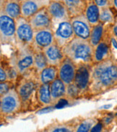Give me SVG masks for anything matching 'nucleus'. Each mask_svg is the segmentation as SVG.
<instances>
[{"instance_id": "11", "label": "nucleus", "mask_w": 117, "mask_h": 132, "mask_svg": "<svg viewBox=\"0 0 117 132\" xmlns=\"http://www.w3.org/2000/svg\"><path fill=\"white\" fill-rule=\"evenodd\" d=\"M47 9L53 20V25H56L64 20H70V14L68 11L67 7L63 2L51 1Z\"/></svg>"}, {"instance_id": "10", "label": "nucleus", "mask_w": 117, "mask_h": 132, "mask_svg": "<svg viewBox=\"0 0 117 132\" xmlns=\"http://www.w3.org/2000/svg\"><path fill=\"white\" fill-rule=\"evenodd\" d=\"M59 68L58 77L68 85L74 82L77 69V65L69 58L65 56L61 61Z\"/></svg>"}, {"instance_id": "36", "label": "nucleus", "mask_w": 117, "mask_h": 132, "mask_svg": "<svg viewBox=\"0 0 117 132\" xmlns=\"http://www.w3.org/2000/svg\"><path fill=\"white\" fill-rule=\"evenodd\" d=\"M111 43H112V45H113V46L116 48V49H117V41L116 40L114 39V38H112V40H111Z\"/></svg>"}, {"instance_id": "22", "label": "nucleus", "mask_w": 117, "mask_h": 132, "mask_svg": "<svg viewBox=\"0 0 117 132\" xmlns=\"http://www.w3.org/2000/svg\"><path fill=\"white\" fill-rule=\"evenodd\" d=\"M38 99L43 105H52L50 84H41L38 91Z\"/></svg>"}, {"instance_id": "38", "label": "nucleus", "mask_w": 117, "mask_h": 132, "mask_svg": "<svg viewBox=\"0 0 117 132\" xmlns=\"http://www.w3.org/2000/svg\"><path fill=\"white\" fill-rule=\"evenodd\" d=\"M114 34L116 35V36L117 37V24L115 26H114Z\"/></svg>"}, {"instance_id": "13", "label": "nucleus", "mask_w": 117, "mask_h": 132, "mask_svg": "<svg viewBox=\"0 0 117 132\" xmlns=\"http://www.w3.org/2000/svg\"><path fill=\"white\" fill-rule=\"evenodd\" d=\"M51 0H22L21 17L28 19L33 14L46 7Z\"/></svg>"}, {"instance_id": "5", "label": "nucleus", "mask_w": 117, "mask_h": 132, "mask_svg": "<svg viewBox=\"0 0 117 132\" xmlns=\"http://www.w3.org/2000/svg\"><path fill=\"white\" fill-rule=\"evenodd\" d=\"M19 74H24L34 67V49L32 46L22 45L15 60V65Z\"/></svg>"}, {"instance_id": "21", "label": "nucleus", "mask_w": 117, "mask_h": 132, "mask_svg": "<svg viewBox=\"0 0 117 132\" xmlns=\"http://www.w3.org/2000/svg\"><path fill=\"white\" fill-rule=\"evenodd\" d=\"M62 2L67 7L71 18L84 12L86 0H62Z\"/></svg>"}, {"instance_id": "15", "label": "nucleus", "mask_w": 117, "mask_h": 132, "mask_svg": "<svg viewBox=\"0 0 117 132\" xmlns=\"http://www.w3.org/2000/svg\"><path fill=\"white\" fill-rule=\"evenodd\" d=\"M45 54L48 64L59 67L61 61L65 57L62 48L60 47L56 42L49 45L43 49Z\"/></svg>"}, {"instance_id": "19", "label": "nucleus", "mask_w": 117, "mask_h": 132, "mask_svg": "<svg viewBox=\"0 0 117 132\" xmlns=\"http://www.w3.org/2000/svg\"><path fill=\"white\" fill-rule=\"evenodd\" d=\"M83 14L92 27L98 25L100 22V8L93 0H86V5Z\"/></svg>"}, {"instance_id": "37", "label": "nucleus", "mask_w": 117, "mask_h": 132, "mask_svg": "<svg viewBox=\"0 0 117 132\" xmlns=\"http://www.w3.org/2000/svg\"><path fill=\"white\" fill-rule=\"evenodd\" d=\"M113 5H114V7H115V9L117 10V0H113Z\"/></svg>"}, {"instance_id": "7", "label": "nucleus", "mask_w": 117, "mask_h": 132, "mask_svg": "<svg viewBox=\"0 0 117 132\" xmlns=\"http://www.w3.org/2000/svg\"><path fill=\"white\" fill-rule=\"evenodd\" d=\"M55 42L61 48L67 44L75 37V32L70 20H64L57 24L56 30H53Z\"/></svg>"}, {"instance_id": "39", "label": "nucleus", "mask_w": 117, "mask_h": 132, "mask_svg": "<svg viewBox=\"0 0 117 132\" xmlns=\"http://www.w3.org/2000/svg\"><path fill=\"white\" fill-rule=\"evenodd\" d=\"M51 1H58V2H62V0H51Z\"/></svg>"}, {"instance_id": "6", "label": "nucleus", "mask_w": 117, "mask_h": 132, "mask_svg": "<svg viewBox=\"0 0 117 132\" xmlns=\"http://www.w3.org/2000/svg\"><path fill=\"white\" fill-rule=\"evenodd\" d=\"M16 22V40L21 45L32 46L34 38V30L33 29L28 19L20 17Z\"/></svg>"}, {"instance_id": "31", "label": "nucleus", "mask_w": 117, "mask_h": 132, "mask_svg": "<svg viewBox=\"0 0 117 132\" xmlns=\"http://www.w3.org/2000/svg\"><path fill=\"white\" fill-rule=\"evenodd\" d=\"M11 88L10 87V83L6 82H1L0 84V95H4L6 93H7Z\"/></svg>"}, {"instance_id": "9", "label": "nucleus", "mask_w": 117, "mask_h": 132, "mask_svg": "<svg viewBox=\"0 0 117 132\" xmlns=\"http://www.w3.org/2000/svg\"><path fill=\"white\" fill-rule=\"evenodd\" d=\"M28 20L34 31L42 29L52 28L53 27V20L47 7L33 14Z\"/></svg>"}, {"instance_id": "26", "label": "nucleus", "mask_w": 117, "mask_h": 132, "mask_svg": "<svg viewBox=\"0 0 117 132\" xmlns=\"http://www.w3.org/2000/svg\"><path fill=\"white\" fill-rule=\"evenodd\" d=\"M76 129V127L73 126L66 124V123H54L52 125H50L46 131H64V132H70L74 131Z\"/></svg>"}, {"instance_id": "17", "label": "nucleus", "mask_w": 117, "mask_h": 132, "mask_svg": "<svg viewBox=\"0 0 117 132\" xmlns=\"http://www.w3.org/2000/svg\"><path fill=\"white\" fill-rule=\"evenodd\" d=\"M36 82L33 77H24L18 84L16 90L22 101H26L31 97L36 88Z\"/></svg>"}, {"instance_id": "2", "label": "nucleus", "mask_w": 117, "mask_h": 132, "mask_svg": "<svg viewBox=\"0 0 117 132\" xmlns=\"http://www.w3.org/2000/svg\"><path fill=\"white\" fill-rule=\"evenodd\" d=\"M64 56L69 58L76 64H86L91 66L93 63L94 47L89 40H85L75 36L63 48Z\"/></svg>"}, {"instance_id": "25", "label": "nucleus", "mask_w": 117, "mask_h": 132, "mask_svg": "<svg viewBox=\"0 0 117 132\" xmlns=\"http://www.w3.org/2000/svg\"><path fill=\"white\" fill-rule=\"evenodd\" d=\"M103 32V23L99 22L98 25L92 26L90 36V42L92 46H96L100 42Z\"/></svg>"}, {"instance_id": "18", "label": "nucleus", "mask_w": 117, "mask_h": 132, "mask_svg": "<svg viewBox=\"0 0 117 132\" xmlns=\"http://www.w3.org/2000/svg\"><path fill=\"white\" fill-rule=\"evenodd\" d=\"M50 91L52 104L57 103L61 98L67 95V85L61 79L57 77L50 84Z\"/></svg>"}, {"instance_id": "8", "label": "nucleus", "mask_w": 117, "mask_h": 132, "mask_svg": "<svg viewBox=\"0 0 117 132\" xmlns=\"http://www.w3.org/2000/svg\"><path fill=\"white\" fill-rule=\"evenodd\" d=\"M75 36L83 39L89 40L92 30V25L83 13L70 18Z\"/></svg>"}, {"instance_id": "23", "label": "nucleus", "mask_w": 117, "mask_h": 132, "mask_svg": "<svg viewBox=\"0 0 117 132\" xmlns=\"http://www.w3.org/2000/svg\"><path fill=\"white\" fill-rule=\"evenodd\" d=\"M108 52V46L106 43L100 42L93 51V63H98L103 61Z\"/></svg>"}, {"instance_id": "14", "label": "nucleus", "mask_w": 117, "mask_h": 132, "mask_svg": "<svg viewBox=\"0 0 117 132\" xmlns=\"http://www.w3.org/2000/svg\"><path fill=\"white\" fill-rule=\"evenodd\" d=\"M90 66L86 64L78 65L74 84L77 87L80 93H82L88 89L90 78Z\"/></svg>"}, {"instance_id": "33", "label": "nucleus", "mask_w": 117, "mask_h": 132, "mask_svg": "<svg viewBox=\"0 0 117 132\" xmlns=\"http://www.w3.org/2000/svg\"><path fill=\"white\" fill-rule=\"evenodd\" d=\"M67 104H68L67 100L61 98L60 100H59L57 103L55 104V108H63L64 107V106H66Z\"/></svg>"}, {"instance_id": "24", "label": "nucleus", "mask_w": 117, "mask_h": 132, "mask_svg": "<svg viewBox=\"0 0 117 132\" xmlns=\"http://www.w3.org/2000/svg\"><path fill=\"white\" fill-rule=\"evenodd\" d=\"M48 62L43 50L34 49V67L36 71L39 73L48 66Z\"/></svg>"}, {"instance_id": "3", "label": "nucleus", "mask_w": 117, "mask_h": 132, "mask_svg": "<svg viewBox=\"0 0 117 132\" xmlns=\"http://www.w3.org/2000/svg\"><path fill=\"white\" fill-rule=\"evenodd\" d=\"M21 98L18 91L11 88L7 93L1 95L0 108L2 115L10 116L19 111L21 108Z\"/></svg>"}, {"instance_id": "40", "label": "nucleus", "mask_w": 117, "mask_h": 132, "mask_svg": "<svg viewBox=\"0 0 117 132\" xmlns=\"http://www.w3.org/2000/svg\"><path fill=\"white\" fill-rule=\"evenodd\" d=\"M20 1H22V0H20Z\"/></svg>"}, {"instance_id": "1", "label": "nucleus", "mask_w": 117, "mask_h": 132, "mask_svg": "<svg viewBox=\"0 0 117 132\" xmlns=\"http://www.w3.org/2000/svg\"><path fill=\"white\" fill-rule=\"evenodd\" d=\"M90 78L88 87L90 95H95L117 83V64L110 60H103L90 66Z\"/></svg>"}, {"instance_id": "32", "label": "nucleus", "mask_w": 117, "mask_h": 132, "mask_svg": "<svg viewBox=\"0 0 117 132\" xmlns=\"http://www.w3.org/2000/svg\"><path fill=\"white\" fill-rule=\"evenodd\" d=\"M8 79V74L7 71H6L2 67L0 68V82H6Z\"/></svg>"}, {"instance_id": "34", "label": "nucleus", "mask_w": 117, "mask_h": 132, "mask_svg": "<svg viewBox=\"0 0 117 132\" xmlns=\"http://www.w3.org/2000/svg\"><path fill=\"white\" fill-rule=\"evenodd\" d=\"M53 107L52 106V105H51V106H49V107H46L44 109H43V110H41V111H40L38 112V113H49V112H51V111H53Z\"/></svg>"}, {"instance_id": "12", "label": "nucleus", "mask_w": 117, "mask_h": 132, "mask_svg": "<svg viewBox=\"0 0 117 132\" xmlns=\"http://www.w3.org/2000/svg\"><path fill=\"white\" fill-rule=\"evenodd\" d=\"M55 42L54 33L52 28L42 29L36 30L34 32L33 43L32 46L33 49L43 50L44 48Z\"/></svg>"}, {"instance_id": "35", "label": "nucleus", "mask_w": 117, "mask_h": 132, "mask_svg": "<svg viewBox=\"0 0 117 132\" xmlns=\"http://www.w3.org/2000/svg\"><path fill=\"white\" fill-rule=\"evenodd\" d=\"M101 130H102V125L100 123H98L92 127V129L90 130V131H100Z\"/></svg>"}, {"instance_id": "16", "label": "nucleus", "mask_w": 117, "mask_h": 132, "mask_svg": "<svg viewBox=\"0 0 117 132\" xmlns=\"http://www.w3.org/2000/svg\"><path fill=\"white\" fill-rule=\"evenodd\" d=\"M1 12L17 20L21 17V1L1 0Z\"/></svg>"}, {"instance_id": "27", "label": "nucleus", "mask_w": 117, "mask_h": 132, "mask_svg": "<svg viewBox=\"0 0 117 132\" xmlns=\"http://www.w3.org/2000/svg\"><path fill=\"white\" fill-rule=\"evenodd\" d=\"M96 124V120L92 118H88L86 119L84 121H82L80 125L76 127L75 131L77 132H87L90 131L92 129V127Z\"/></svg>"}, {"instance_id": "28", "label": "nucleus", "mask_w": 117, "mask_h": 132, "mask_svg": "<svg viewBox=\"0 0 117 132\" xmlns=\"http://www.w3.org/2000/svg\"><path fill=\"white\" fill-rule=\"evenodd\" d=\"M100 22L101 23H108L113 21L114 17L109 7L100 8Z\"/></svg>"}, {"instance_id": "4", "label": "nucleus", "mask_w": 117, "mask_h": 132, "mask_svg": "<svg viewBox=\"0 0 117 132\" xmlns=\"http://www.w3.org/2000/svg\"><path fill=\"white\" fill-rule=\"evenodd\" d=\"M0 38L2 44H10L16 40L15 20L2 12L0 13Z\"/></svg>"}, {"instance_id": "30", "label": "nucleus", "mask_w": 117, "mask_h": 132, "mask_svg": "<svg viewBox=\"0 0 117 132\" xmlns=\"http://www.w3.org/2000/svg\"><path fill=\"white\" fill-rule=\"evenodd\" d=\"M94 2L98 6L99 8H105V7H110L111 2L110 0H93Z\"/></svg>"}, {"instance_id": "20", "label": "nucleus", "mask_w": 117, "mask_h": 132, "mask_svg": "<svg viewBox=\"0 0 117 132\" xmlns=\"http://www.w3.org/2000/svg\"><path fill=\"white\" fill-rule=\"evenodd\" d=\"M38 74L41 84H51L58 77L59 68L56 66L48 65Z\"/></svg>"}, {"instance_id": "29", "label": "nucleus", "mask_w": 117, "mask_h": 132, "mask_svg": "<svg viewBox=\"0 0 117 132\" xmlns=\"http://www.w3.org/2000/svg\"><path fill=\"white\" fill-rule=\"evenodd\" d=\"M80 94V90L77 88V87L74 84V82L67 85V95L68 97L74 98L75 97L78 96Z\"/></svg>"}]
</instances>
